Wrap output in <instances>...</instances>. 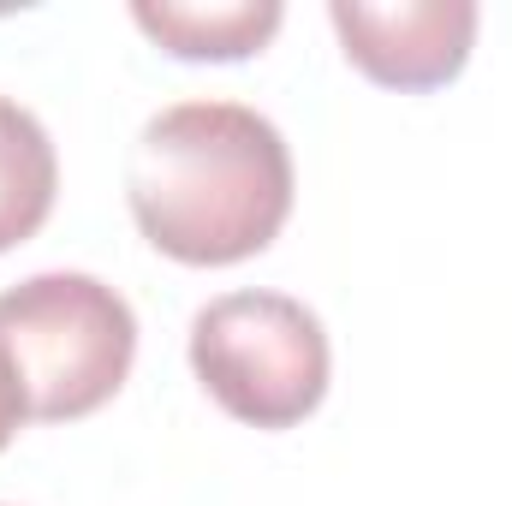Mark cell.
Wrapping results in <instances>:
<instances>
[{"label": "cell", "instance_id": "obj_1", "mask_svg": "<svg viewBox=\"0 0 512 506\" xmlns=\"http://www.w3.org/2000/svg\"><path fill=\"white\" fill-rule=\"evenodd\" d=\"M126 197L173 262L227 268L268 251L292 215V149L245 102H179L137 131Z\"/></svg>", "mask_w": 512, "mask_h": 506}, {"label": "cell", "instance_id": "obj_2", "mask_svg": "<svg viewBox=\"0 0 512 506\" xmlns=\"http://www.w3.org/2000/svg\"><path fill=\"white\" fill-rule=\"evenodd\" d=\"M0 340L18 364L36 423L102 411L131 376L137 316L96 274H30L0 292Z\"/></svg>", "mask_w": 512, "mask_h": 506}, {"label": "cell", "instance_id": "obj_3", "mask_svg": "<svg viewBox=\"0 0 512 506\" xmlns=\"http://www.w3.org/2000/svg\"><path fill=\"white\" fill-rule=\"evenodd\" d=\"M191 370L251 429H292L328 393V334L286 292H227L191 316Z\"/></svg>", "mask_w": 512, "mask_h": 506}, {"label": "cell", "instance_id": "obj_4", "mask_svg": "<svg viewBox=\"0 0 512 506\" xmlns=\"http://www.w3.org/2000/svg\"><path fill=\"white\" fill-rule=\"evenodd\" d=\"M328 18L346 60L387 90H435L459 78L477 42L471 0H334Z\"/></svg>", "mask_w": 512, "mask_h": 506}, {"label": "cell", "instance_id": "obj_5", "mask_svg": "<svg viewBox=\"0 0 512 506\" xmlns=\"http://www.w3.org/2000/svg\"><path fill=\"white\" fill-rule=\"evenodd\" d=\"M131 18L179 60H245L280 30V0H137Z\"/></svg>", "mask_w": 512, "mask_h": 506}, {"label": "cell", "instance_id": "obj_6", "mask_svg": "<svg viewBox=\"0 0 512 506\" xmlns=\"http://www.w3.org/2000/svg\"><path fill=\"white\" fill-rule=\"evenodd\" d=\"M54 191H60V161L42 120L12 96H0V251L24 245L48 221Z\"/></svg>", "mask_w": 512, "mask_h": 506}, {"label": "cell", "instance_id": "obj_7", "mask_svg": "<svg viewBox=\"0 0 512 506\" xmlns=\"http://www.w3.org/2000/svg\"><path fill=\"white\" fill-rule=\"evenodd\" d=\"M24 417H30V399H24L18 364H12V352H6V340H0V453L12 447V435L24 429Z\"/></svg>", "mask_w": 512, "mask_h": 506}]
</instances>
